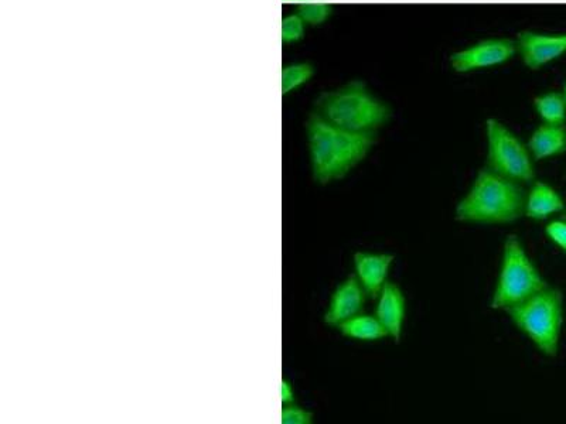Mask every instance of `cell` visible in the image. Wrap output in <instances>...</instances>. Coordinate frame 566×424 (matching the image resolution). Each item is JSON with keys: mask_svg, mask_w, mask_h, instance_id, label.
I'll return each mask as SVG.
<instances>
[{"mask_svg": "<svg viewBox=\"0 0 566 424\" xmlns=\"http://www.w3.org/2000/svg\"><path fill=\"white\" fill-rule=\"evenodd\" d=\"M486 167L520 184L535 180L534 159L530 149L504 123L490 118L486 121Z\"/></svg>", "mask_w": 566, "mask_h": 424, "instance_id": "8992f818", "label": "cell"}, {"mask_svg": "<svg viewBox=\"0 0 566 424\" xmlns=\"http://www.w3.org/2000/svg\"><path fill=\"white\" fill-rule=\"evenodd\" d=\"M306 140L313 180L327 186L363 162L377 138L371 132L346 131L312 112L306 122Z\"/></svg>", "mask_w": 566, "mask_h": 424, "instance_id": "6da1fadb", "label": "cell"}, {"mask_svg": "<svg viewBox=\"0 0 566 424\" xmlns=\"http://www.w3.org/2000/svg\"><path fill=\"white\" fill-rule=\"evenodd\" d=\"M375 300H377V306H375L374 316L383 324L388 337L392 338L395 343H400L405 316H407V300H405L404 292L395 283L387 282Z\"/></svg>", "mask_w": 566, "mask_h": 424, "instance_id": "8fae6325", "label": "cell"}, {"mask_svg": "<svg viewBox=\"0 0 566 424\" xmlns=\"http://www.w3.org/2000/svg\"><path fill=\"white\" fill-rule=\"evenodd\" d=\"M545 235L566 255V220L564 218L548 222L545 227Z\"/></svg>", "mask_w": 566, "mask_h": 424, "instance_id": "ffe728a7", "label": "cell"}, {"mask_svg": "<svg viewBox=\"0 0 566 424\" xmlns=\"http://www.w3.org/2000/svg\"><path fill=\"white\" fill-rule=\"evenodd\" d=\"M313 112L351 132L375 133L384 128L392 116L390 105L375 97L360 80L347 82L337 90L320 95Z\"/></svg>", "mask_w": 566, "mask_h": 424, "instance_id": "3957f363", "label": "cell"}, {"mask_svg": "<svg viewBox=\"0 0 566 424\" xmlns=\"http://www.w3.org/2000/svg\"><path fill=\"white\" fill-rule=\"evenodd\" d=\"M511 323L545 357H557L564 324V294L557 287H545L524 302L506 310Z\"/></svg>", "mask_w": 566, "mask_h": 424, "instance_id": "277c9868", "label": "cell"}, {"mask_svg": "<svg viewBox=\"0 0 566 424\" xmlns=\"http://www.w3.org/2000/svg\"><path fill=\"white\" fill-rule=\"evenodd\" d=\"M535 162L552 159L566 153V126L542 123L527 143Z\"/></svg>", "mask_w": 566, "mask_h": 424, "instance_id": "4fadbf2b", "label": "cell"}, {"mask_svg": "<svg viewBox=\"0 0 566 424\" xmlns=\"http://www.w3.org/2000/svg\"><path fill=\"white\" fill-rule=\"evenodd\" d=\"M315 75V67L310 63H292L283 66L281 73L282 95H289L308 84Z\"/></svg>", "mask_w": 566, "mask_h": 424, "instance_id": "2e32d148", "label": "cell"}, {"mask_svg": "<svg viewBox=\"0 0 566 424\" xmlns=\"http://www.w3.org/2000/svg\"><path fill=\"white\" fill-rule=\"evenodd\" d=\"M548 286L550 285L531 261L520 238L508 235L490 307L506 311Z\"/></svg>", "mask_w": 566, "mask_h": 424, "instance_id": "5b68a950", "label": "cell"}, {"mask_svg": "<svg viewBox=\"0 0 566 424\" xmlns=\"http://www.w3.org/2000/svg\"><path fill=\"white\" fill-rule=\"evenodd\" d=\"M534 109L542 123L565 125L566 101L564 94L557 91L545 92L534 99Z\"/></svg>", "mask_w": 566, "mask_h": 424, "instance_id": "9a60e30c", "label": "cell"}, {"mask_svg": "<svg viewBox=\"0 0 566 424\" xmlns=\"http://www.w3.org/2000/svg\"><path fill=\"white\" fill-rule=\"evenodd\" d=\"M282 424H312L313 413L302 406L291 403V405H283L281 413Z\"/></svg>", "mask_w": 566, "mask_h": 424, "instance_id": "d6986e66", "label": "cell"}, {"mask_svg": "<svg viewBox=\"0 0 566 424\" xmlns=\"http://www.w3.org/2000/svg\"><path fill=\"white\" fill-rule=\"evenodd\" d=\"M516 41L510 39H489L456 51L450 57V64L456 73L466 74L507 63L516 54Z\"/></svg>", "mask_w": 566, "mask_h": 424, "instance_id": "52a82bcc", "label": "cell"}, {"mask_svg": "<svg viewBox=\"0 0 566 424\" xmlns=\"http://www.w3.org/2000/svg\"><path fill=\"white\" fill-rule=\"evenodd\" d=\"M521 186L484 167L456 205V220L475 225H504L520 220L527 194Z\"/></svg>", "mask_w": 566, "mask_h": 424, "instance_id": "7a4b0ae2", "label": "cell"}, {"mask_svg": "<svg viewBox=\"0 0 566 424\" xmlns=\"http://www.w3.org/2000/svg\"><path fill=\"white\" fill-rule=\"evenodd\" d=\"M562 94H564V98H565V101H566V84H565L564 92H562Z\"/></svg>", "mask_w": 566, "mask_h": 424, "instance_id": "7402d4cb", "label": "cell"}, {"mask_svg": "<svg viewBox=\"0 0 566 424\" xmlns=\"http://www.w3.org/2000/svg\"><path fill=\"white\" fill-rule=\"evenodd\" d=\"M296 13L300 19L306 23V26H320L326 23L333 15V6L327 2H300Z\"/></svg>", "mask_w": 566, "mask_h": 424, "instance_id": "e0dca14e", "label": "cell"}, {"mask_svg": "<svg viewBox=\"0 0 566 424\" xmlns=\"http://www.w3.org/2000/svg\"><path fill=\"white\" fill-rule=\"evenodd\" d=\"M306 23L300 19L298 13L283 17L281 37L283 44L298 43L305 37Z\"/></svg>", "mask_w": 566, "mask_h": 424, "instance_id": "ac0fdd59", "label": "cell"}, {"mask_svg": "<svg viewBox=\"0 0 566 424\" xmlns=\"http://www.w3.org/2000/svg\"><path fill=\"white\" fill-rule=\"evenodd\" d=\"M394 259V255L390 253H354L353 263L354 270H356L354 276L366 290L370 299H377L385 283L388 282V273H390Z\"/></svg>", "mask_w": 566, "mask_h": 424, "instance_id": "30bf717a", "label": "cell"}, {"mask_svg": "<svg viewBox=\"0 0 566 424\" xmlns=\"http://www.w3.org/2000/svg\"><path fill=\"white\" fill-rule=\"evenodd\" d=\"M562 218H564V220H566V211L564 212V217H562Z\"/></svg>", "mask_w": 566, "mask_h": 424, "instance_id": "cb8c5ba5", "label": "cell"}, {"mask_svg": "<svg viewBox=\"0 0 566 424\" xmlns=\"http://www.w3.org/2000/svg\"><path fill=\"white\" fill-rule=\"evenodd\" d=\"M565 210V201L551 184L534 180L525 194L524 217L533 221H545Z\"/></svg>", "mask_w": 566, "mask_h": 424, "instance_id": "7c38bea8", "label": "cell"}, {"mask_svg": "<svg viewBox=\"0 0 566 424\" xmlns=\"http://www.w3.org/2000/svg\"><path fill=\"white\" fill-rule=\"evenodd\" d=\"M367 297L366 290L360 285L356 276H349L334 289L323 320L329 327H339L344 321L363 311Z\"/></svg>", "mask_w": 566, "mask_h": 424, "instance_id": "9c48e42d", "label": "cell"}, {"mask_svg": "<svg viewBox=\"0 0 566 424\" xmlns=\"http://www.w3.org/2000/svg\"><path fill=\"white\" fill-rule=\"evenodd\" d=\"M281 400L283 405H291L295 403V391H293V386L288 379H282L281 384Z\"/></svg>", "mask_w": 566, "mask_h": 424, "instance_id": "44dd1931", "label": "cell"}, {"mask_svg": "<svg viewBox=\"0 0 566 424\" xmlns=\"http://www.w3.org/2000/svg\"><path fill=\"white\" fill-rule=\"evenodd\" d=\"M517 51L530 70H540L566 54V33L548 34L525 30L517 36Z\"/></svg>", "mask_w": 566, "mask_h": 424, "instance_id": "ba28073f", "label": "cell"}, {"mask_svg": "<svg viewBox=\"0 0 566 424\" xmlns=\"http://www.w3.org/2000/svg\"><path fill=\"white\" fill-rule=\"evenodd\" d=\"M337 330L342 333L343 337L363 341V343H374V341H381L388 337L387 331L377 317L363 313L344 321L337 327Z\"/></svg>", "mask_w": 566, "mask_h": 424, "instance_id": "5bb4252c", "label": "cell"}, {"mask_svg": "<svg viewBox=\"0 0 566 424\" xmlns=\"http://www.w3.org/2000/svg\"><path fill=\"white\" fill-rule=\"evenodd\" d=\"M285 2H293V0H285ZM300 2H305V0H300Z\"/></svg>", "mask_w": 566, "mask_h": 424, "instance_id": "603a6c76", "label": "cell"}]
</instances>
